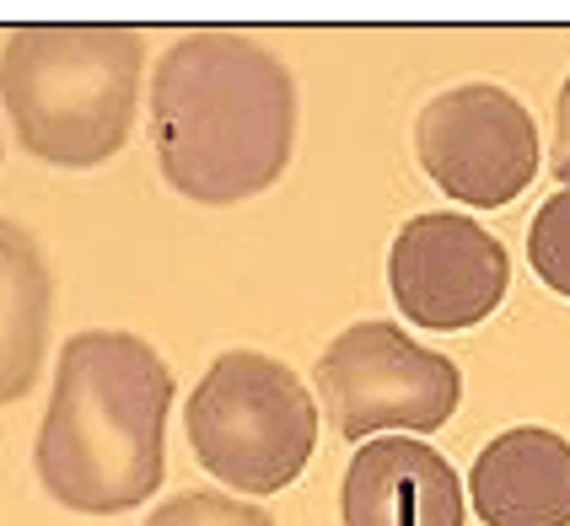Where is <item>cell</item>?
I'll return each instance as SVG.
<instances>
[{
    "label": "cell",
    "mask_w": 570,
    "mask_h": 526,
    "mask_svg": "<svg viewBox=\"0 0 570 526\" xmlns=\"http://www.w3.org/2000/svg\"><path fill=\"white\" fill-rule=\"evenodd\" d=\"M140 54L146 43L135 28H17L0 49V102L17 146L49 167L119 156L140 102Z\"/></svg>",
    "instance_id": "3957f363"
},
{
    "label": "cell",
    "mask_w": 570,
    "mask_h": 526,
    "mask_svg": "<svg viewBox=\"0 0 570 526\" xmlns=\"http://www.w3.org/2000/svg\"><path fill=\"white\" fill-rule=\"evenodd\" d=\"M528 258H533V269L549 290L570 296V188L543 199V210L533 216V231H528Z\"/></svg>",
    "instance_id": "8fae6325"
},
{
    "label": "cell",
    "mask_w": 570,
    "mask_h": 526,
    "mask_svg": "<svg viewBox=\"0 0 570 526\" xmlns=\"http://www.w3.org/2000/svg\"><path fill=\"white\" fill-rule=\"evenodd\" d=\"M345 526H463L458 473L420 440H366L340 489Z\"/></svg>",
    "instance_id": "ba28073f"
},
{
    "label": "cell",
    "mask_w": 570,
    "mask_h": 526,
    "mask_svg": "<svg viewBox=\"0 0 570 526\" xmlns=\"http://www.w3.org/2000/svg\"><path fill=\"white\" fill-rule=\"evenodd\" d=\"M414 156L442 193L474 210H501L539 172V125L507 87L469 81L420 108Z\"/></svg>",
    "instance_id": "8992f818"
},
{
    "label": "cell",
    "mask_w": 570,
    "mask_h": 526,
    "mask_svg": "<svg viewBox=\"0 0 570 526\" xmlns=\"http://www.w3.org/2000/svg\"><path fill=\"white\" fill-rule=\"evenodd\" d=\"M161 178L194 205H237L275 183L296 140V81L248 32H184L151 76Z\"/></svg>",
    "instance_id": "6da1fadb"
},
{
    "label": "cell",
    "mask_w": 570,
    "mask_h": 526,
    "mask_svg": "<svg viewBox=\"0 0 570 526\" xmlns=\"http://www.w3.org/2000/svg\"><path fill=\"white\" fill-rule=\"evenodd\" d=\"M55 275L28 226L0 216V403L32 393L43 349H49Z\"/></svg>",
    "instance_id": "30bf717a"
},
{
    "label": "cell",
    "mask_w": 570,
    "mask_h": 526,
    "mask_svg": "<svg viewBox=\"0 0 570 526\" xmlns=\"http://www.w3.org/2000/svg\"><path fill=\"white\" fill-rule=\"evenodd\" d=\"M469 489L484 526H570V440L543 425L495 435Z\"/></svg>",
    "instance_id": "9c48e42d"
},
{
    "label": "cell",
    "mask_w": 570,
    "mask_h": 526,
    "mask_svg": "<svg viewBox=\"0 0 570 526\" xmlns=\"http://www.w3.org/2000/svg\"><path fill=\"white\" fill-rule=\"evenodd\" d=\"M173 371L135 334H76L60 349L55 398L38 425V484L81 516H119L161 484Z\"/></svg>",
    "instance_id": "7a4b0ae2"
},
{
    "label": "cell",
    "mask_w": 570,
    "mask_h": 526,
    "mask_svg": "<svg viewBox=\"0 0 570 526\" xmlns=\"http://www.w3.org/2000/svg\"><path fill=\"white\" fill-rule=\"evenodd\" d=\"M189 440L210 478L243 495H281L317 446V403L307 381L258 355L226 349L189 398Z\"/></svg>",
    "instance_id": "277c9868"
},
{
    "label": "cell",
    "mask_w": 570,
    "mask_h": 526,
    "mask_svg": "<svg viewBox=\"0 0 570 526\" xmlns=\"http://www.w3.org/2000/svg\"><path fill=\"white\" fill-rule=\"evenodd\" d=\"M458 393V366L399 334L393 322H355L317 360V398L345 440H372L382 430H442Z\"/></svg>",
    "instance_id": "5b68a950"
},
{
    "label": "cell",
    "mask_w": 570,
    "mask_h": 526,
    "mask_svg": "<svg viewBox=\"0 0 570 526\" xmlns=\"http://www.w3.org/2000/svg\"><path fill=\"white\" fill-rule=\"evenodd\" d=\"M146 526H275L258 505H243V499H226L216 489H199V495H178L167 499Z\"/></svg>",
    "instance_id": "7c38bea8"
},
{
    "label": "cell",
    "mask_w": 570,
    "mask_h": 526,
    "mask_svg": "<svg viewBox=\"0 0 570 526\" xmlns=\"http://www.w3.org/2000/svg\"><path fill=\"white\" fill-rule=\"evenodd\" d=\"M554 178L570 188V81L560 87V108H554Z\"/></svg>",
    "instance_id": "4fadbf2b"
},
{
    "label": "cell",
    "mask_w": 570,
    "mask_h": 526,
    "mask_svg": "<svg viewBox=\"0 0 570 526\" xmlns=\"http://www.w3.org/2000/svg\"><path fill=\"white\" fill-rule=\"evenodd\" d=\"M507 248L469 216H446V210L414 216L410 226H399L387 248L393 301L431 334H458L484 322L507 296Z\"/></svg>",
    "instance_id": "52a82bcc"
}]
</instances>
